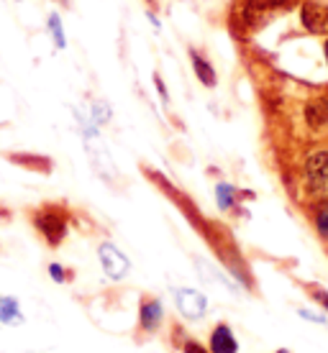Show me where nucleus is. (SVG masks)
Masks as SVG:
<instances>
[{
    "label": "nucleus",
    "mask_w": 328,
    "mask_h": 353,
    "mask_svg": "<svg viewBox=\"0 0 328 353\" xmlns=\"http://www.w3.org/2000/svg\"><path fill=\"white\" fill-rule=\"evenodd\" d=\"M154 80H157V90H160V95L164 97V103H167V100H169V95H167V88H164V85H162V80H160V77H154Z\"/></svg>",
    "instance_id": "obj_20"
},
{
    "label": "nucleus",
    "mask_w": 328,
    "mask_h": 353,
    "mask_svg": "<svg viewBox=\"0 0 328 353\" xmlns=\"http://www.w3.org/2000/svg\"><path fill=\"white\" fill-rule=\"evenodd\" d=\"M10 159L16 161V164H21V167L26 169H39V172H49V159H44V157H28V154H13Z\"/></svg>",
    "instance_id": "obj_13"
},
{
    "label": "nucleus",
    "mask_w": 328,
    "mask_h": 353,
    "mask_svg": "<svg viewBox=\"0 0 328 353\" xmlns=\"http://www.w3.org/2000/svg\"><path fill=\"white\" fill-rule=\"evenodd\" d=\"M190 62H193V70H195V77L200 80V85H205V88H215L218 74H215V70L211 67V62L205 59L203 54H197L195 49H190Z\"/></svg>",
    "instance_id": "obj_9"
},
{
    "label": "nucleus",
    "mask_w": 328,
    "mask_h": 353,
    "mask_svg": "<svg viewBox=\"0 0 328 353\" xmlns=\"http://www.w3.org/2000/svg\"><path fill=\"white\" fill-rule=\"evenodd\" d=\"M236 200H239V192H236V187L233 185L221 182V185L215 187V203H218L221 210H231V208L236 205Z\"/></svg>",
    "instance_id": "obj_12"
},
{
    "label": "nucleus",
    "mask_w": 328,
    "mask_h": 353,
    "mask_svg": "<svg viewBox=\"0 0 328 353\" xmlns=\"http://www.w3.org/2000/svg\"><path fill=\"white\" fill-rule=\"evenodd\" d=\"M305 118H308L313 125H326L328 123V95L316 100V103H311L308 110H305Z\"/></svg>",
    "instance_id": "obj_11"
},
{
    "label": "nucleus",
    "mask_w": 328,
    "mask_h": 353,
    "mask_svg": "<svg viewBox=\"0 0 328 353\" xmlns=\"http://www.w3.org/2000/svg\"><path fill=\"white\" fill-rule=\"evenodd\" d=\"M46 23H49V34H52V39H54V46H57V49H64V46H67V36H64L62 18H59V13H52Z\"/></svg>",
    "instance_id": "obj_14"
},
{
    "label": "nucleus",
    "mask_w": 328,
    "mask_h": 353,
    "mask_svg": "<svg viewBox=\"0 0 328 353\" xmlns=\"http://www.w3.org/2000/svg\"><path fill=\"white\" fill-rule=\"evenodd\" d=\"M208 351L211 353H239V341H236V336H233L231 325L218 323V325L211 330V338H208Z\"/></svg>",
    "instance_id": "obj_7"
},
{
    "label": "nucleus",
    "mask_w": 328,
    "mask_h": 353,
    "mask_svg": "<svg viewBox=\"0 0 328 353\" xmlns=\"http://www.w3.org/2000/svg\"><path fill=\"white\" fill-rule=\"evenodd\" d=\"M316 228H318V233L323 239H328V205H323L318 210V215H316Z\"/></svg>",
    "instance_id": "obj_15"
},
{
    "label": "nucleus",
    "mask_w": 328,
    "mask_h": 353,
    "mask_svg": "<svg viewBox=\"0 0 328 353\" xmlns=\"http://www.w3.org/2000/svg\"><path fill=\"white\" fill-rule=\"evenodd\" d=\"M34 228L39 230V236L49 243V246H59L67 236V225H70V215L59 205H41L34 212Z\"/></svg>",
    "instance_id": "obj_1"
},
{
    "label": "nucleus",
    "mask_w": 328,
    "mask_h": 353,
    "mask_svg": "<svg viewBox=\"0 0 328 353\" xmlns=\"http://www.w3.org/2000/svg\"><path fill=\"white\" fill-rule=\"evenodd\" d=\"M326 59H328V41H326Z\"/></svg>",
    "instance_id": "obj_22"
},
{
    "label": "nucleus",
    "mask_w": 328,
    "mask_h": 353,
    "mask_svg": "<svg viewBox=\"0 0 328 353\" xmlns=\"http://www.w3.org/2000/svg\"><path fill=\"white\" fill-rule=\"evenodd\" d=\"M275 353H293V351H287V348H280V351H275Z\"/></svg>",
    "instance_id": "obj_21"
},
{
    "label": "nucleus",
    "mask_w": 328,
    "mask_h": 353,
    "mask_svg": "<svg viewBox=\"0 0 328 353\" xmlns=\"http://www.w3.org/2000/svg\"><path fill=\"white\" fill-rule=\"evenodd\" d=\"M162 320H164V307L157 297H144L142 305H139V323L146 333H154L160 330Z\"/></svg>",
    "instance_id": "obj_8"
},
{
    "label": "nucleus",
    "mask_w": 328,
    "mask_h": 353,
    "mask_svg": "<svg viewBox=\"0 0 328 353\" xmlns=\"http://www.w3.org/2000/svg\"><path fill=\"white\" fill-rule=\"evenodd\" d=\"M82 136H85V149H88V157L93 161V167L98 172L100 176H106V179H115V164L110 159V154H108L106 143L100 141V133H98V125L93 123V121H85L82 118Z\"/></svg>",
    "instance_id": "obj_2"
},
{
    "label": "nucleus",
    "mask_w": 328,
    "mask_h": 353,
    "mask_svg": "<svg viewBox=\"0 0 328 353\" xmlns=\"http://www.w3.org/2000/svg\"><path fill=\"white\" fill-rule=\"evenodd\" d=\"M175 305H177L180 315L187 320H200L208 312V297L200 290H193V287L175 290Z\"/></svg>",
    "instance_id": "obj_5"
},
{
    "label": "nucleus",
    "mask_w": 328,
    "mask_h": 353,
    "mask_svg": "<svg viewBox=\"0 0 328 353\" xmlns=\"http://www.w3.org/2000/svg\"><path fill=\"white\" fill-rule=\"evenodd\" d=\"M98 259H100V266H103V272H106L108 279H113V282H121L128 276L131 272V261L126 256L121 248L106 241V243H100L98 246Z\"/></svg>",
    "instance_id": "obj_3"
},
{
    "label": "nucleus",
    "mask_w": 328,
    "mask_h": 353,
    "mask_svg": "<svg viewBox=\"0 0 328 353\" xmlns=\"http://www.w3.org/2000/svg\"><path fill=\"white\" fill-rule=\"evenodd\" d=\"M23 312L16 297H0V325H21Z\"/></svg>",
    "instance_id": "obj_10"
},
{
    "label": "nucleus",
    "mask_w": 328,
    "mask_h": 353,
    "mask_svg": "<svg viewBox=\"0 0 328 353\" xmlns=\"http://www.w3.org/2000/svg\"><path fill=\"white\" fill-rule=\"evenodd\" d=\"M16 3H23V0H16Z\"/></svg>",
    "instance_id": "obj_23"
},
{
    "label": "nucleus",
    "mask_w": 328,
    "mask_h": 353,
    "mask_svg": "<svg viewBox=\"0 0 328 353\" xmlns=\"http://www.w3.org/2000/svg\"><path fill=\"white\" fill-rule=\"evenodd\" d=\"M49 276H52L57 284H64L70 279V272H67L62 264H49Z\"/></svg>",
    "instance_id": "obj_16"
},
{
    "label": "nucleus",
    "mask_w": 328,
    "mask_h": 353,
    "mask_svg": "<svg viewBox=\"0 0 328 353\" xmlns=\"http://www.w3.org/2000/svg\"><path fill=\"white\" fill-rule=\"evenodd\" d=\"M300 21L305 31H311L316 36H328V3H318V0L302 3Z\"/></svg>",
    "instance_id": "obj_6"
},
{
    "label": "nucleus",
    "mask_w": 328,
    "mask_h": 353,
    "mask_svg": "<svg viewBox=\"0 0 328 353\" xmlns=\"http://www.w3.org/2000/svg\"><path fill=\"white\" fill-rule=\"evenodd\" d=\"M298 315H300L302 320H308V323H316V325H326V318L323 315H318V312H311V310H298Z\"/></svg>",
    "instance_id": "obj_17"
},
{
    "label": "nucleus",
    "mask_w": 328,
    "mask_h": 353,
    "mask_svg": "<svg viewBox=\"0 0 328 353\" xmlns=\"http://www.w3.org/2000/svg\"><path fill=\"white\" fill-rule=\"evenodd\" d=\"M311 294H313V300L318 302L320 307L328 310V292L326 290H320V287H311Z\"/></svg>",
    "instance_id": "obj_18"
},
{
    "label": "nucleus",
    "mask_w": 328,
    "mask_h": 353,
    "mask_svg": "<svg viewBox=\"0 0 328 353\" xmlns=\"http://www.w3.org/2000/svg\"><path fill=\"white\" fill-rule=\"evenodd\" d=\"M182 353H211V351H205V345H200L197 341L185 338V343H182Z\"/></svg>",
    "instance_id": "obj_19"
},
{
    "label": "nucleus",
    "mask_w": 328,
    "mask_h": 353,
    "mask_svg": "<svg viewBox=\"0 0 328 353\" xmlns=\"http://www.w3.org/2000/svg\"><path fill=\"white\" fill-rule=\"evenodd\" d=\"M146 3H151V0H146Z\"/></svg>",
    "instance_id": "obj_24"
},
{
    "label": "nucleus",
    "mask_w": 328,
    "mask_h": 353,
    "mask_svg": "<svg viewBox=\"0 0 328 353\" xmlns=\"http://www.w3.org/2000/svg\"><path fill=\"white\" fill-rule=\"evenodd\" d=\"M305 185L316 197L328 194V151H316L305 161Z\"/></svg>",
    "instance_id": "obj_4"
}]
</instances>
